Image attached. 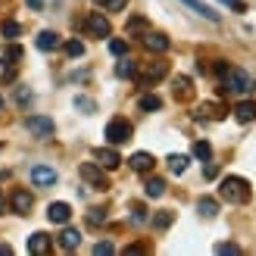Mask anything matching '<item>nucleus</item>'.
<instances>
[{
	"label": "nucleus",
	"mask_w": 256,
	"mask_h": 256,
	"mask_svg": "<svg viewBox=\"0 0 256 256\" xmlns=\"http://www.w3.org/2000/svg\"><path fill=\"white\" fill-rule=\"evenodd\" d=\"M219 190H222V200H228V203H250V197H253L250 182H247V178H238V175L222 178Z\"/></svg>",
	"instance_id": "f257e3e1"
},
{
	"label": "nucleus",
	"mask_w": 256,
	"mask_h": 256,
	"mask_svg": "<svg viewBox=\"0 0 256 256\" xmlns=\"http://www.w3.org/2000/svg\"><path fill=\"white\" fill-rule=\"evenodd\" d=\"M222 88L228 94H247L250 91V78H247V72L244 69H228L222 75Z\"/></svg>",
	"instance_id": "f03ea898"
},
{
	"label": "nucleus",
	"mask_w": 256,
	"mask_h": 256,
	"mask_svg": "<svg viewBox=\"0 0 256 256\" xmlns=\"http://www.w3.org/2000/svg\"><path fill=\"white\" fill-rule=\"evenodd\" d=\"M132 122L128 119H112L110 125H106V140L112 147H119V144H128V140H132Z\"/></svg>",
	"instance_id": "7ed1b4c3"
},
{
	"label": "nucleus",
	"mask_w": 256,
	"mask_h": 256,
	"mask_svg": "<svg viewBox=\"0 0 256 256\" xmlns=\"http://www.w3.org/2000/svg\"><path fill=\"white\" fill-rule=\"evenodd\" d=\"M138 75H140V82H144V84H153V82H160V78H166V75H169V62L150 60V62H144V66L138 69Z\"/></svg>",
	"instance_id": "20e7f679"
},
{
	"label": "nucleus",
	"mask_w": 256,
	"mask_h": 256,
	"mask_svg": "<svg viewBox=\"0 0 256 256\" xmlns=\"http://www.w3.org/2000/svg\"><path fill=\"white\" fill-rule=\"evenodd\" d=\"M84 28H88L91 38H110L112 34V25H110V19L104 16V12H91L88 22H84Z\"/></svg>",
	"instance_id": "39448f33"
},
{
	"label": "nucleus",
	"mask_w": 256,
	"mask_h": 256,
	"mask_svg": "<svg viewBox=\"0 0 256 256\" xmlns=\"http://www.w3.org/2000/svg\"><path fill=\"white\" fill-rule=\"evenodd\" d=\"M82 178H84V182L88 184H94L97 190H106L110 188V182H106V175H104V169H100V166L97 162H82Z\"/></svg>",
	"instance_id": "423d86ee"
},
{
	"label": "nucleus",
	"mask_w": 256,
	"mask_h": 256,
	"mask_svg": "<svg viewBox=\"0 0 256 256\" xmlns=\"http://www.w3.org/2000/svg\"><path fill=\"white\" fill-rule=\"evenodd\" d=\"M10 206L16 216H28L32 206H34V197H32V190H25V188H16L12 190V197H10Z\"/></svg>",
	"instance_id": "0eeeda50"
},
{
	"label": "nucleus",
	"mask_w": 256,
	"mask_h": 256,
	"mask_svg": "<svg viewBox=\"0 0 256 256\" xmlns=\"http://www.w3.org/2000/svg\"><path fill=\"white\" fill-rule=\"evenodd\" d=\"M94 162H97L104 172H112V169H119V166H122V156H119L112 147H97V150H94Z\"/></svg>",
	"instance_id": "6e6552de"
},
{
	"label": "nucleus",
	"mask_w": 256,
	"mask_h": 256,
	"mask_svg": "<svg viewBox=\"0 0 256 256\" xmlns=\"http://www.w3.org/2000/svg\"><path fill=\"white\" fill-rule=\"evenodd\" d=\"M25 128H28V132H32L34 138H54V132H56L54 119H47V116H28Z\"/></svg>",
	"instance_id": "1a4fd4ad"
},
{
	"label": "nucleus",
	"mask_w": 256,
	"mask_h": 256,
	"mask_svg": "<svg viewBox=\"0 0 256 256\" xmlns=\"http://www.w3.org/2000/svg\"><path fill=\"white\" fill-rule=\"evenodd\" d=\"M144 47L150 50V54H166L169 50V38H166L162 32H144Z\"/></svg>",
	"instance_id": "9d476101"
},
{
	"label": "nucleus",
	"mask_w": 256,
	"mask_h": 256,
	"mask_svg": "<svg viewBox=\"0 0 256 256\" xmlns=\"http://www.w3.org/2000/svg\"><path fill=\"white\" fill-rule=\"evenodd\" d=\"M32 182L38 188H54L56 184V172L50 169V166H34V169H32Z\"/></svg>",
	"instance_id": "9b49d317"
},
{
	"label": "nucleus",
	"mask_w": 256,
	"mask_h": 256,
	"mask_svg": "<svg viewBox=\"0 0 256 256\" xmlns=\"http://www.w3.org/2000/svg\"><path fill=\"white\" fill-rule=\"evenodd\" d=\"M47 219L54 222V225H66V222L72 219V206H69V203H50Z\"/></svg>",
	"instance_id": "f8f14e48"
},
{
	"label": "nucleus",
	"mask_w": 256,
	"mask_h": 256,
	"mask_svg": "<svg viewBox=\"0 0 256 256\" xmlns=\"http://www.w3.org/2000/svg\"><path fill=\"white\" fill-rule=\"evenodd\" d=\"M225 116H228V110L222 104H200L197 106V119H216V122H219Z\"/></svg>",
	"instance_id": "ddd939ff"
},
{
	"label": "nucleus",
	"mask_w": 256,
	"mask_h": 256,
	"mask_svg": "<svg viewBox=\"0 0 256 256\" xmlns=\"http://www.w3.org/2000/svg\"><path fill=\"white\" fill-rule=\"evenodd\" d=\"M128 166H132L134 172H140V175H147V172L153 169V166H156V160H153L150 153H144V150H140V153H134V156L128 160Z\"/></svg>",
	"instance_id": "4468645a"
},
{
	"label": "nucleus",
	"mask_w": 256,
	"mask_h": 256,
	"mask_svg": "<svg viewBox=\"0 0 256 256\" xmlns=\"http://www.w3.org/2000/svg\"><path fill=\"white\" fill-rule=\"evenodd\" d=\"M28 253H38V256L50 253V234H44V232H34V234L28 238Z\"/></svg>",
	"instance_id": "2eb2a0df"
},
{
	"label": "nucleus",
	"mask_w": 256,
	"mask_h": 256,
	"mask_svg": "<svg viewBox=\"0 0 256 256\" xmlns=\"http://www.w3.org/2000/svg\"><path fill=\"white\" fill-rule=\"evenodd\" d=\"M182 4H184L188 10H194L197 16H203L206 22H219V12H216V10H210L206 4H200V0H182Z\"/></svg>",
	"instance_id": "dca6fc26"
},
{
	"label": "nucleus",
	"mask_w": 256,
	"mask_h": 256,
	"mask_svg": "<svg viewBox=\"0 0 256 256\" xmlns=\"http://www.w3.org/2000/svg\"><path fill=\"white\" fill-rule=\"evenodd\" d=\"M234 119H238L240 125H247V122L256 119V104H253V100H244V104L234 106Z\"/></svg>",
	"instance_id": "f3484780"
},
{
	"label": "nucleus",
	"mask_w": 256,
	"mask_h": 256,
	"mask_svg": "<svg viewBox=\"0 0 256 256\" xmlns=\"http://www.w3.org/2000/svg\"><path fill=\"white\" fill-rule=\"evenodd\" d=\"M78 244H82V232H75V228H62L60 247L62 250H78Z\"/></svg>",
	"instance_id": "a211bd4d"
},
{
	"label": "nucleus",
	"mask_w": 256,
	"mask_h": 256,
	"mask_svg": "<svg viewBox=\"0 0 256 256\" xmlns=\"http://www.w3.org/2000/svg\"><path fill=\"white\" fill-rule=\"evenodd\" d=\"M197 210H200L203 219H216V216H219V200H212V197H200V200H197Z\"/></svg>",
	"instance_id": "6ab92c4d"
},
{
	"label": "nucleus",
	"mask_w": 256,
	"mask_h": 256,
	"mask_svg": "<svg viewBox=\"0 0 256 256\" xmlns=\"http://www.w3.org/2000/svg\"><path fill=\"white\" fill-rule=\"evenodd\" d=\"M172 84H175V97H178V100H188L190 94H194V82H190L188 75H178Z\"/></svg>",
	"instance_id": "aec40b11"
},
{
	"label": "nucleus",
	"mask_w": 256,
	"mask_h": 256,
	"mask_svg": "<svg viewBox=\"0 0 256 256\" xmlns=\"http://www.w3.org/2000/svg\"><path fill=\"white\" fill-rule=\"evenodd\" d=\"M34 44H38V50H47V54H50V50L60 47V34H56V32H41Z\"/></svg>",
	"instance_id": "412c9836"
},
{
	"label": "nucleus",
	"mask_w": 256,
	"mask_h": 256,
	"mask_svg": "<svg viewBox=\"0 0 256 256\" xmlns=\"http://www.w3.org/2000/svg\"><path fill=\"white\" fill-rule=\"evenodd\" d=\"M144 188H147V197H153V200L166 194V182H162V178H147Z\"/></svg>",
	"instance_id": "4be33fe9"
},
{
	"label": "nucleus",
	"mask_w": 256,
	"mask_h": 256,
	"mask_svg": "<svg viewBox=\"0 0 256 256\" xmlns=\"http://www.w3.org/2000/svg\"><path fill=\"white\" fill-rule=\"evenodd\" d=\"M166 162H169V169H172L175 175H182V172L188 169V156H182V153H172V156L166 160Z\"/></svg>",
	"instance_id": "5701e85b"
},
{
	"label": "nucleus",
	"mask_w": 256,
	"mask_h": 256,
	"mask_svg": "<svg viewBox=\"0 0 256 256\" xmlns=\"http://www.w3.org/2000/svg\"><path fill=\"white\" fill-rule=\"evenodd\" d=\"M134 72H138V62H132V60H125V56H122V62L116 66V75H119V78H132Z\"/></svg>",
	"instance_id": "b1692460"
},
{
	"label": "nucleus",
	"mask_w": 256,
	"mask_h": 256,
	"mask_svg": "<svg viewBox=\"0 0 256 256\" xmlns=\"http://www.w3.org/2000/svg\"><path fill=\"white\" fill-rule=\"evenodd\" d=\"M140 110H144V112H156V110H162V100L153 97V94H144V97H140Z\"/></svg>",
	"instance_id": "393cba45"
},
{
	"label": "nucleus",
	"mask_w": 256,
	"mask_h": 256,
	"mask_svg": "<svg viewBox=\"0 0 256 256\" xmlns=\"http://www.w3.org/2000/svg\"><path fill=\"white\" fill-rule=\"evenodd\" d=\"M75 110L84 112V116H91V112H97V104L91 97H75Z\"/></svg>",
	"instance_id": "a878e982"
},
{
	"label": "nucleus",
	"mask_w": 256,
	"mask_h": 256,
	"mask_svg": "<svg viewBox=\"0 0 256 256\" xmlns=\"http://www.w3.org/2000/svg\"><path fill=\"white\" fill-rule=\"evenodd\" d=\"M194 156L203 160V162H210L212 160V147L206 144V140H197V144H194Z\"/></svg>",
	"instance_id": "bb28decb"
},
{
	"label": "nucleus",
	"mask_w": 256,
	"mask_h": 256,
	"mask_svg": "<svg viewBox=\"0 0 256 256\" xmlns=\"http://www.w3.org/2000/svg\"><path fill=\"white\" fill-rule=\"evenodd\" d=\"M175 222V216L172 212H156L153 216V228H160V232H166V228H169Z\"/></svg>",
	"instance_id": "cd10ccee"
},
{
	"label": "nucleus",
	"mask_w": 256,
	"mask_h": 256,
	"mask_svg": "<svg viewBox=\"0 0 256 256\" xmlns=\"http://www.w3.org/2000/svg\"><path fill=\"white\" fill-rule=\"evenodd\" d=\"M144 32H147V19H140V16L128 19V34H144Z\"/></svg>",
	"instance_id": "c85d7f7f"
},
{
	"label": "nucleus",
	"mask_w": 256,
	"mask_h": 256,
	"mask_svg": "<svg viewBox=\"0 0 256 256\" xmlns=\"http://www.w3.org/2000/svg\"><path fill=\"white\" fill-rule=\"evenodd\" d=\"M16 104H19V106H28V104H32V88H28V84H19V88H16Z\"/></svg>",
	"instance_id": "c756f323"
},
{
	"label": "nucleus",
	"mask_w": 256,
	"mask_h": 256,
	"mask_svg": "<svg viewBox=\"0 0 256 256\" xmlns=\"http://www.w3.org/2000/svg\"><path fill=\"white\" fill-rule=\"evenodd\" d=\"M0 32H4V38H19L22 34V25L10 19V22H4V28H0Z\"/></svg>",
	"instance_id": "7c9ffc66"
},
{
	"label": "nucleus",
	"mask_w": 256,
	"mask_h": 256,
	"mask_svg": "<svg viewBox=\"0 0 256 256\" xmlns=\"http://www.w3.org/2000/svg\"><path fill=\"white\" fill-rule=\"evenodd\" d=\"M106 222V210H91L88 212V225H104Z\"/></svg>",
	"instance_id": "2f4dec72"
},
{
	"label": "nucleus",
	"mask_w": 256,
	"mask_h": 256,
	"mask_svg": "<svg viewBox=\"0 0 256 256\" xmlns=\"http://www.w3.org/2000/svg\"><path fill=\"white\" fill-rule=\"evenodd\" d=\"M66 54H69L72 60H78V56L84 54V44H82V41H69V44H66Z\"/></svg>",
	"instance_id": "473e14b6"
},
{
	"label": "nucleus",
	"mask_w": 256,
	"mask_h": 256,
	"mask_svg": "<svg viewBox=\"0 0 256 256\" xmlns=\"http://www.w3.org/2000/svg\"><path fill=\"white\" fill-rule=\"evenodd\" d=\"M110 54L112 56H128V44L125 41H110Z\"/></svg>",
	"instance_id": "72a5a7b5"
},
{
	"label": "nucleus",
	"mask_w": 256,
	"mask_h": 256,
	"mask_svg": "<svg viewBox=\"0 0 256 256\" xmlns=\"http://www.w3.org/2000/svg\"><path fill=\"white\" fill-rule=\"evenodd\" d=\"M110 253H116V247H112L110 240H100V244L94 247V256H110Z\"/></svg>",
	"instance_id": "f704fd0d"
},
{
	"label": "nucleus",
	"mask_w": 256,
	"mask_h": 256,
	"mask_svg": "<svg viewBox=\"0 0 256 256\" xmlns=\"http://www.w3.org/2000/svg\"><path fill=\"white\" fill-rule=\"evenodd\" d=\"M216 253H228V256H240L238 244H216Z\"/></svg>",
	"instance_id": "c9c22d12"
},
{
	"label": "nucleus",
	"mask_w": 256,
	"mask_h": 256,
	"mask_svg": "<svg viewBox=\"0 0 256 256\" xmlns=\"http://www.w3.org/2000/svg\"><path fill=\"white\" fill-rule=\"evenodd\" d=\"M104 6H106L110 12H122V10L128 6V0H104Z\"/></svg>",
	"instance_id": "e433bc0d"
},
{
	"label": "nucleus",
	"mask_w": 256,
	"mask_h": 256,
	"mask_svg": "<svg viewBox=\"0 0 256 256\" xmlns=\"http://www.w3.org/2000/svg\"><path fill=\"white\" fill-rule=\"evenodd\" d=\"M132 222H138V225L147 222V210L144 206H132Z\"/></svg>",
	"instance_id": "4c0bfd02"
},
{
	"label": "nucleus",
	"mask_w": 256,
	"mask_h": 256,
	"mask_svg": "<svg viewBox=\"0 0 256 256\" xmlns=\"http://www.w3.org/2000/svg\"><path fill=\"white\" fill-rule=\"evenodd\" d=\"M125 253H128V256H134V253H147V247H144V244H132V247H125Z\"/></svg>",
	"instance_id": "58836bf2"
},
{
	"label": "nucleus",
	"mask_w": 256,
	"mask_h": 256,
	"mask_svg": "<svg viewBox=\"0 0 256 256\" xmlns=\"http://www.w3.org/2000/svg\"><path fill=\"white\" fill-rule=\"evenodd\" d=\"M222 4H225V6H232V10H238V12H244V10H247L244 4H240V0H222Z\"/></svg>",
	"instance_id": "ea45409f"
},
{
	"label": "nucleus",
	"mask_w": 256,
	"mask_h": 256,
	"mask_svg": "<svg viewBox=\"0 0 256 256\" xmlns=\"http://www.w3.org/2000/svg\"><path fill=\"white\" fill-rule=\"evenodd\" d=\"M6 60H22V47H10L6 50Z\"/></svg>",
	"instance_id": "a19ab883"
},
{
	"label": "nucleus",
	"mask_w": 256,
	"mask_h": 256,
	"mask_svg": "<svg viewBox=\"0 0 256 256\" xmlns=\"http://www.w3.org/2000/svg\"><path fill=\"white\" fill-rule=\"evenodd\" d=\"M228 69H232V66H228V62H216V75H219V78H222V75H225Z\"/></svg>",
	"instance_id": "79ce46f5"
},
{
	"label": "nucleus",
	"mask_w": 256,
	"mask_h": 256,
	"mask_svg": "<svg viewBox=\"0 0 256 256\" xmlns=\"http://www.w3.org/2000/svg\"><path fill=\"white\" fill-rule=\"evenodd\" d=\"M203 172H206V178H216V175H219V169H216L212 162H210V166H206V169H203Z\"/></svg>",
	"instance_id": "37998d69"
},
{
	"label": "nucleus",
	"mask_w": 256,
	"mask_h": 256,
	"mask_svg": "<svg viewBox=\"0 0 256 256\" xmlns=\"http://www.w3.org/2000/svg\"><path fill=\"white\" fill-rule=\"evenodd\" d=\"M25 4H28L32 10H41V6H44V0H25Z\"/></svg>",
	"instance_id": "c03bdc74"
},
{
	"label": "nucleus",
	"mask_w": 256,
	"mask_h": 256,
	"mask_svg": "<svg viewBox=\"0 0 256 256\" xmlns=\"http://www.w3.org/2000/svg\"><path fill=\"white\" fill-rule=\"evenodd\" d=\"M0 256H12V247H6V244H0Z\"/></svg>",
	"instance_id": "a18cd8bd"
},
{
	"label": "nucleus",
	"mask_w": 256,
	"mask_h": 256,
	"mask_svg": "<svg viewBox=\"0 0 256 256\" xmlns=\"http://www.w3.org/2000/svg\"><path fill=\"white\" fill-rule=\"evenodd\" d=\"M4 212H6V197L0 194V216H4Z\"/></svg>",
	"instance_id": "49530a36"
},
{
	"label": "nucleus",
	"mask_w": 256,
	"mask_h": 256,
	"mask_svg": "<svg viewBox=\"0 0 256 256\" xmlns=\"http://www.w3.org/2000/svg\"><path fill=\"white\" fill-rule=\"evenodd\" d=\"M0 110H4V97H0Z\"/></svg>",
	"instance_id": "de8ad7c7"
}]
</instances>
